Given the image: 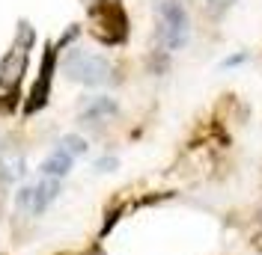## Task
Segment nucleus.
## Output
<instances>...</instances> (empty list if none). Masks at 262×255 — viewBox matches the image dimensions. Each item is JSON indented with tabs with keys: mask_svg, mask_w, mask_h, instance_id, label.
I'll use <instances>...</instances> for the list:
<instances>
[{
	"mask_svg": "<svg viewBox=\"0 0 262 255\" xmlns=\"http://www.w3.org/2000/svg\"><path fill=\"white\" fill-rule=\"evenodd\" d=\"M30 45H33V30H30V24L24 21V24H21V39H15V45L9 48V54L0 60V86H3V89H12L18 80H21L24 65H27Z\"/></svg>",
	"mask_w": 262,
	"mask_h": 255,
	"instance_id": "obj_3",
	"label": "nucleus"
},
{
	"mask_svg": "<svg viewBox=\"0 0 262 255\" xmlns=\"http://www.w3.org/2000/svg\"><path fill=\"white\" fill-rule=\"evenodd\" d=\"M63 71L69 80L83 83V86H104L111 80V74H114L111 63L101 54H90V50H78V48L66 54Z\"/></svg>",
	"mask_w": 262,
	"mask_h": 255,
	"instance_id": "obj_2",
	"label": "nucleus"
},
{
	"mask_svg": "<svg viewBox=\"0 0 262 255\" xmlns=\"http://www.w3.org/2000/svg\"><path fill=\"white\" fill-rule=\"evenodd\" d=\"M191 39V18L179 0L158 3V42L164 50H179Z\"/></svg>",
	"mask_w": 262,
	"mask_h": 255,
	"instance_id": "obj_1",
	"label": "nucleus"
},
{
	"mask_svg": "<svg viewBox=\"0 0 262 255\" xmlns=\"http://www.w3.org/2000/svg\"><path fill=\"white\" fill-rule=\"evenodd\" d=\"M116 113H119V107H116L114 98L96 95V98H90V101L83 104L81 122H101V119H111V116H116Z\"/></svg>",
	"mask_w": 262,
	"mask_h": 255,
	"instance_id": "obj_6",
	"label": "nucleus"
},
{
	"mask_svg": "<svg viewBox=\"0 0 262 255\" xmlns=\"http://www.w3.org/2000/svg\"><path fill=\"white\" fill-rule=\"evenodd\" d=\"M57 148H63L69 158L78 160V158H83V155L90 151V143H86L83 137H78V134H66L63 140H60V145H57Z\"/></svg>",
	"mask_w": 262,
	"mask_h": 255,
	"instance_id": "obj_8",
	"label": "nucleus"
},
{
	"mask_svg": "<svg viewBox=\"0 0 262 255\" xmlns=\"http://www.w3.org/2000/svg\"><path fill=\"white\" fill-rule=\"evenodd\" d=\"M209 3V9H217V12H224V9H229L235 0H206Z\"/></svg>",
	"mask_w": 262,
	"mask_h": 255,
	"instance_id": "obj_12",
	"label": "nucleus"
},
{
	"mask_svg": "<svg viewBox=\"0 0 262 255\" xmlns=\"http://www.w3.org/2000/svg\"><path fill=\"white\" fill-rule=\"evenodd\" d=\"M33 193H30V214L33 217H42L60 196V181L54 178H39L36 184H30Z\"/></svg>",
	"mask_w": 262,
	"mask_h": 255,
	"instance_id": "obj_4",
	"label": "nucleus"
},
{
	"mask_svg": "<svg viewBox=\"0 0 262 255\" xmlns=\"http://www.w3.org/2000/svg\"><path fill=\"white\" fill-rule=\"evenodd\" d=\"M75 166V158H69L63 148H54L48 158L42 160V178H54V181H63Z\"/></svg>",
	"mask_w": 262,
	"mask_h": 255,
	"instance_id": "obj_7",
	"label": "nucleus"
},
{
	"mask_svg": "<svg viewBox=\"0 0 262 255\" xmlns=\"http://www.w3.org/2000/svg\"><path fill=\"white\" fill-rule=\"evenodd\" d=\"M24 175H27V160H24V155L15 151V148L0 151V181L3 184H18Z\"/></svg>",
	"mask_w": 262,
	"mask_h": 255,
	"instance_id": "obj_5",
	"label": "nucleus"
},
{
	"mask_svg": "<svg viewBox=\"0 0 262 255\" xmlns=\"http://www.w3.org/2000/svg\"><path fill=\"white\" fill-rule=\"evenodd\" d=\"M247 60H250V54H232V57H227L221 65H224V68H235V65L247 63Z\"/></svg>",
	"mask_w": 262,
	"mask_h": 255,
	"instance_id": "obj_11",
	"label": "nucleus"
},
{
	"mask_svg": "<svg viewBox=\"0 0 262 255\" xmlns=\"http://www.w3.org/2000/svg\"><path fill=\"white\" fill-rule=\"evenodd\" d=\"M30 193H33V187H21L15 196V205L24 208V211H30Z\"/></svg>",
	"mask_w": 262,
	"mask_h": 255,
	"instance_id": "obj_10",
	"label": "nucleus"
},
{
	"mask_svg": "<svg viewBox=\"0 0 262 255\" xmlns=\"http://www.w3.org/2000/svg\"><path fill=\"white\" fill-rule=\"evenodd\" d=\"M116 163H119V160H116V158H111V155H107V158L96 160V172H114V169H116Z\"/></svg>",
	"mask_w": 262,
	"mask_h": 255,
	"instance_id": "obj_9",
	"label": "nucleus"
}]
</instances>
